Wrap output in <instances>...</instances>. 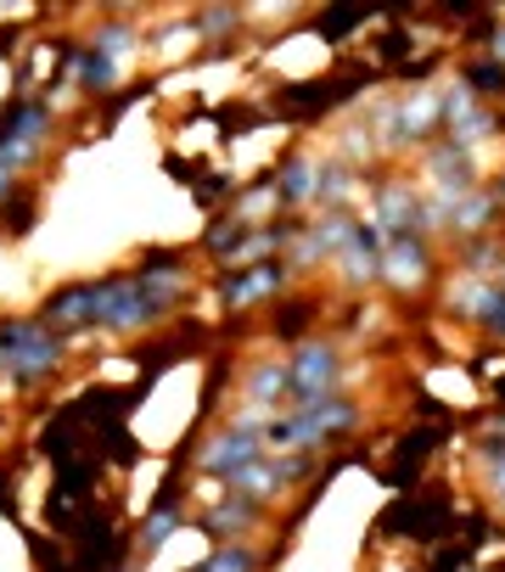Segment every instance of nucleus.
I'll return each instance as SVG.
<instances>
[{"mask_svg":"<svg viewBox=\"0 0 505 572\" xmlns=\"http://www.w3.org/2000/svg\"><path fill=\"white\" fill-rule=\"evenodd\" d=\"M455 539H461L472 555H483V544H505V522H499L488 506H466V511H461V528H455Z\"/></svg>","mask_w":505,"mask_h":572,"instance_id":"412c9836","label":"nucleus"},{"mask_svg":"<svg viewBox=\"0 0 505 572\" xmlns=\"http://www.w3.org/2000/svg\"><path fill=\"white\" fill-rule=\"evenodd\" d=\"M427 180L439 186V202L450 208V202H461V197H472V186L483 180V169H477V157H472V146H461V141H433L427 146Z\"/></svg>","mask_w":505,"mask_h":572,"instance_id":"1a4fd4ad","label":"nucleus"},{"mask_svg":"<svg viewBox=\"0 0 505 572\" xmlns=\"http://www.w3.org/2000/svg\"><path fill=\"white\" fill-rule=\"evenodd\" d=\"M203 169H208V157H175V152L163 157V175L175 180V186H197V180H203Z\"/></svg>","mask_w":505,"mask_h":572,"instance_id":"393cba45","label":"nucleus"},{"mask_svg":"<svg viewBox=\"0 0 505 572\" xmlns=\"http://www.w3.org/2000/svg\"><path fill=\"white\" fill-rule=\"evenodd\" d=\"M270 522H276V517H270L265 506H252V500H241V495H219L214 506L192 511V528L208 539V550H214V544H252Z\"/></svg>","mask_w":505,"mask_h":572,"instance_id":"0eeeda50","label":"nucleus"},{"mask_svg":"<svg viewBox=\"0 0 505 572\" xmlns=\"http://www.w3.org/2000/svg\"><path fill=\"white\" fill-rule=\"evenodd\" d=\"M455 85L472 96V102H505V62L477 51V56H461L455 62Z\"/></svg>","mask_w":505,"mask_h":572,"instance_id":"2eb2a0df","label":"nucleus"},{"mask_svg":"<svg viewBox=\"0 0 505 572\" xmlns=\"http://www.w3.org/2000/svg\"><path fill=\"white\" fill-rule=\"evenodd\" d=\"M265 422L270 416H225L219 427H208L203 433V444H197V482H230L236 471H247V466H259L270 449H265Z\"/></svg>","mask_w":505,"mask_h":572,"instance_id":"7ed1b4c3","label":"nucleus"},{"mask_svg":"<svg viewBox=\"0 0 505 572\" xmlns=\"http://www.w3.org/2000/svg\"><path fill=\"white\" fill-rule=\"evenodd\" d=\"M287 259H265V264H241V270H219L214 281H208V292H214V303L225 309V314H247V309H259V303H276L281 298V287H287Z\"/></svg>","mask_w":505,"mask_h":572,"instance_id":"423d86ee","label":"nucleus"},{"mask_svg":"<svg viewBox=\"0 0 505 572\" xmlns=\"http://www.w3.org/2000/svg\"><path fill=\"white\" fill-rule=\"evenodd\" d=\"M84 45L91 51H102V56H113V62H124V67H135V51L146 45V29L135 23V12H96L91 18V29H84Z\"/></svg>","mask_w":505,"mask_h":572,"instance_id":"9b49d317","label":"nucleus"},{"mask_svg":"<svg viewBox=\"0 0 505 572\" xmlns=\"http://www.w3.org/2000/svg\"><path fill=\"white\" fill-rule=\"evenodd\" d=\"M343 393V343L337 337H309L287 354V404L303 410V404L337 398Z\"/></svg>","mask_w":505,"mask_h":572,"instance_id":"20e7f679","label":"nucleus"},{"mask_svg":"<svg viewBox=\"0 0 505 572\" xmlns=\"http://www.w3.org/2000/svg\"><path fill=\"white\" fill-rule=\"evenodd\" d=\"M247 230H252V225H247L241 214L225 208V214H214V219L203 225V236L192 241V248H197L203 264H214V270H236V264H241V248H247Z\"/></svg>","mask_w":505,"mask_h":572,"instance_id":"f8f14e48","label":"nucleus"},{"mask_svg":"<svg viewBox=\"0 0 505 572\" xmlns=\"http://www.w3.org/2000/svg\"><path fill=\"white\" fill-rule=\"evenodd\" d=\"M494 197H499V202H505V175H499V180H494Z\"/></svg>","mask_w":505,"mask_h":572,"instance_id":"cd10ccee","label":"nucleus"},{"mask_svg":"<svg viewBox=\"0 0 505 572\" xmlns=\"http://www.w3.org/2000/svg\"><path fill=\"white\" fill-rule=\"evenodd\" d=\"M483 495H488V511H499V522H505V460L483 466Z\"/></svg>","mask_w":505,"mask_h":572,"instance_id":"a878e982","label":"nucleus"},{"mask_svg":"<svg viewBox=\"0 0 505 572\" xmlns=\"http://www.w3.org/2000/svg\"><path fill=\"white\" fill-rule=\"evenodd\" d=\"M488 393H494V410H505V376H494V382H488Z\"/></svg>","mask_w":505,"mask_h":572,"instance_id":"bb28decb","label":"nucleus"},{"mask_svg":"<svg viewBox=\"0 0 505 572\" xmlns=\"http://www.w3.org/2000/svg\"><path fill=\"white\" fill-rule=\"evenodd\" d=\"M56 337H68V343H79V337H96V281L84 275V281H62V287H51L45 298H40V309H34Z\"/></svg>","mask_w":505,"mask_h":572,"instance_id":"6e6552de","label":"nucleus"},{"mask_svg":"<svg viewBox=\"0 0 505 572\" xmlns=\"http://www.w3.org/2000/svg\"><path fill=\"white\" fill-rule=\"evenodd\" d=\"M461 528V500H455V488L427 477L421 488H410V495H393L377 517V533L393 539V544H415V550H439L450 544Z\"/></svg>","mask_w":505,"mask_h":572,"instance_id":"f257e3e1","label":"nucleus"},{"mask_svg":"<svg viewBox=\"0 0 505 572\" xmlns=\"http://www.w3.org/2000/svg\"><path fill=\"white\" fill-rule=\"evenodd\" d=\"M427 270H433L427 236H388V241H382V275H393V281L415 287Z\"/></svg>","mask_w":505,"mask_h":572,"instance_id":"4468645a","label":"nucleus"},{"mask_svg":"<svg viewBox=\"0 0 505 572\" xmlns=\"http://www.w3.org/2000/svg\"><path fill=\"white\" fill-rule=\"evenodd\" d=\"M365 23H377V12H365V7H315L303 34H315L320 45H349Z\"/></svg>","mask_w":505,"mask_h":572,"instance_id":"dca6fc26","label":"nucleus"},{"mask_svg":"<svg viewBox=\"0 0 505 572\" xmlns=\"http://www.w3.org/2000/svg\"><path fill=\"white\" fill-rule=\"evenodd\" d=\"M40 214H45V186L29 180V186L7 202V214H0V236H7V241H23V236L40 225Z\"/></svg>","mask_w":505,"mask_h":572,"instance_id":"6ab92c4d","label":"nucleus"},{"mask_svg":"<svg viewBox=\"0 0 505 572\" xmlns=\"http://www.w3.org/2000/svg\"><path fill=\"white\" fill-rule=\"evenodd\" d=\"M455 433H466V427H461V422L404 427V433L393 438V455L377 466L382 488H393V495H410V488H421V482H427V466H433V455H439V449H444Z\"/></svg>","mask_w":505,"mask_h":572,"instance_id":"39448f33","label":"nucleus"},{"mask_svg":"<svg viewBox=\"0 0 505 572\" xmlns=\"http://www.w3.org/2000/svg\"><path fill=\"white\" fill-rule=\"evenodd\" d=\"M34 23H23V18H7V23H0V62H7V67H18L23 62V45H34Z\"/></svg>","mask_w":505,"mask_h":572,"instance_id":"b1692460","label":"nucleus"},{"mask_svg":"<svg viewBox=\"0 0 505 572\" xmlns=\"http://www.w3.org/2000/svg\"><path fill=\"white\" fill-rule=\"evenodd\" d=\"M236 197H241V186H236V175L230 169H203V180L192 186V202L214 219V214H225V208H236Z\"/></svg>","mask_w":505,"mask_h":572,"instance_id":"aec40b11","label":"nucleus"},{"mask_svg":"<svg viewBox=\"0 0 505 572\" xmlns=\"http://www.w3.org/2000/svg\"><path fill=\"white\" fill-rule=\"evenodd\" d=\"M315 320H320V298L315 292H281L270 303V320H265V337L281 343V349H298L315 337Z\"/></svg>","mask_w":505,"mask_h":572,"instance_id":"9d476101","label":"nucleus"},{"mask_svg":"<svg viewBox=\"0 0 505 572\" xmlns=\"http://www.w3.org/2000/svg\"><path fill=\"white\" fill-rule=\"evenodd\" d=\"M241 398H247L252 416H276V404H287V360H259L252 365Z\"/></svg>","mask_w":505,"mask_h":572,"instance_id":"f3484780","label":"nucleus"},{"mask_svg":"<svg viewBox=\"0 0 505 572\" xmlns=\"http://www.w3.org/2000/svg\"><path fill=\"white\" fill-rule=\"evenodd\" d=\"M472 320L494 343H505V281H477L472 287Z\"/></svg>","mask_w":505,"mask_h":572,"instance_id":"4be33fe9","label":"nucleus"},{"mask_svg":"<svg viewBox=\"0 0 505 572\" xmlns=\"http://www.w3.org/2000/svg\"><path fill=\"white\" fill-rule=\"evenodd\" d=\"M23 460H12V455H0V517L7 522H23Z\"/></svg>","mask_w":505,"mask_h":572,"instance_id":"5701e85b","label":"nucleus"},{"mask_svg":"<svg viewBox=\"0 0 505 572\" xmlns=\"http://www.w3.org/2000/svg\"><path fill=\"white\" fill-rule=\"evenodd\" d=\"M281 544H214V550H203V561H192V566H181V572H276L281 566Z\"/></svg>","mask_w":505,"mask_h":572,"instance_id":"ddd939ff","label":"nucleus"},{"mask_svg":"<svg viewBox=\"0 0 505 572\" xmlns=\"http://www.w3.org/2000/svg\"><path fill=\"white\" fill-rule=\"evenodd\" d=\"M18 533H23V550H29V572H79V566H73V550H68L62 539H51L45 528L18 522Z\"/></svg>","mask_w":505,"mask_h":572,"instance_id":"a211bd4d","label":"nucleus"},{"mask_svg":"<svg viewBox=\"0 0 505 572\" xmlns=\"http://www.w3.org/2000/svg\"><path fill=\"white\" fill-rule=\"evenodd\" d=\"M96 281V337H152L157 325H168L175 314H168L146 287H141V275L130 270V264H118V270H102V275H91Z\"/></svg>","mask_w":505,"mask_h":572,"instance_id":"f03ea898","label":"nucleus"}]
</instances>
